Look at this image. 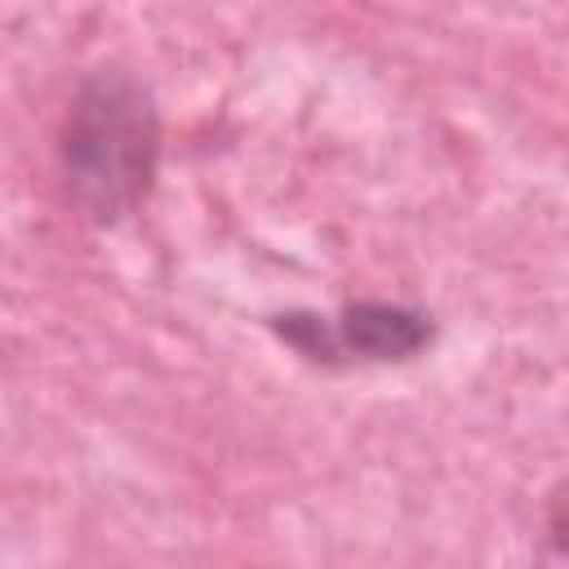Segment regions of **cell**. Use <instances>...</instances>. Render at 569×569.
Returning <instances> with one entry per match:
<instances>
[{
  "mask_svg": "<svg viewBox=\"0 0 569 569\" xmlns=\"http://www.w3.org/2000/svg\"><path fill=\"white\" fill-rule=\"evenodd\" d=\"M160 138L151 84L120 62L93 67L58 124V178L67 200L93 227H116L138 213L156 187Z\"/></svg>",
  "mask_w": 569,
  "mask_h": 569,
  "instance_id": "obj_1",
  "label": "cell"
},
{
  "mask_svg": "<svg viewBox=\"0 0 569 569\" xmlns=\"http://www.w3.org/2000/svg\"><path fill=\"white\" fill-rule=\"evenodd\" d=\"M333 320V342L342 365H409L436 342V320L405 302L356 298Z\"/></svg>",
  "mask_w": 569,
  "mask_h": 569,
  "instance_id": "obj_2",
  "label": "cell"
},
{
  "mask_svg": "<svg viewBox=\"0 0 569 569\" xmlns=\"http://www.w3.org/2000/svg\"><path fill=\"white\" fill-rule=\"evenodd\" d=\"M267 325H271V333H276L280 342H289L302 360L325 365V369H342V356H338L333 320H329V316H320V311H276Z\"/></svg>",
  "mask_w": 569,
  "mask_h": 569,
  "instance_id": "obj_3",
  "label": "cell"
},
{
  "mask_svg": "<svg viewBox=\"0 0 569 569\" xmlns=\"http://www.w3.org/2000/svg\"><path fill=\"white\" fill-rule=\"evenodd\" d=\"M547 533H551V551L565 556V485L547 493Z\"/></svg>",
  "mask_w": 569,
  "mask_h": 569,
  "instance_id": "obj_4",
  "label": "cell"
}]
</instances>
